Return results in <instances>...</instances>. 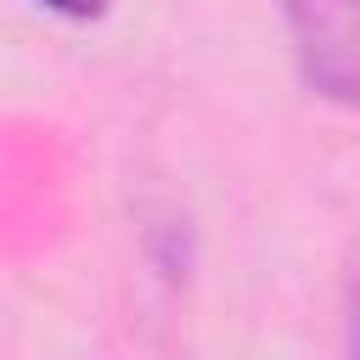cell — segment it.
Returning a JSON list of instances; mask_svg holds the SVG:
<instances>
[{
	"instance_id": "cell-2",
	"label": "cell",
	"mask_w": 360,
	"mask_h": 360,
	"mask_svg": "<svg viewBox=\"0 0 360 360\" xmlns=\"http://www.w3.org/2000/svg\"><path fill=\"white\" fill-rule=\"evenodd\" d=\"M343 360H360V270L349 281V309H343Z\"/></svg>"
},
{
	"instance_id": "cell-3",
	"label": "cell",
	"mask_w": 360,
	"mask_h": 360,
	"mask_svg": "<svg viewBox=\"0 0 360 360\" xmlns=\"http://www.w3.org/2000/svg\"><path fill=\"white\" fill-rule=\"evenodd\" d=\"M34 6H45L56 17H101L107 11V0H34Z\"/></svg>"
},
{
	"instance_id": "cell-1",
	"label": "cell",
	"mask_w": 360,
	"mask_h": 360,
	"mask_svg": "<svg viewBox=\"0 0 360 360\" xmlns=\"http://www.w3.org/2000/svg\"><path fill=\"white\" fill-rule=\"evenodd\" d=\"M292 62L309 96L360 107V0H281Z\"/></svg>"
}]
</instances>
